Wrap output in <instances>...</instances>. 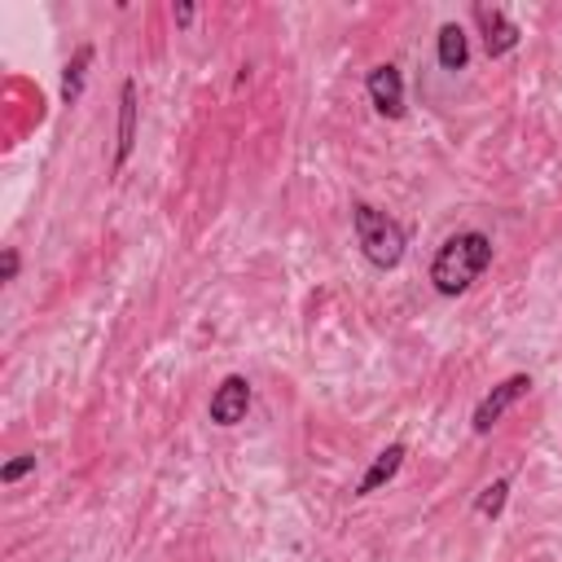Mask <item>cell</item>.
Listing matches in <instances>:
<instances>
[{
	"mask_svg": "<svg viewBox=\"0 0 562 562\" xmlns=\"http://www.w3.org/2000/svg\"><path fill=\"white\" fill-rule=\"evenodd\" d=\"M475 23H479V32H483V49H488V58H505V53H514L518 49V27L510 23V14L505 10H488V5H475Z\"/></svg>",
	"mask_w": 562,
	"mask_h": 562,
	"instance_id": "6",
	"label": "cell"
},
{
	"mask_svg": "<svg viewBox=\"0 0 562 562\" xmlns=\"http://www.w3.org/2000/svg\"><path fill=\"white\" fill-rule=\"evenodd\" d=\"M88 67H93V45H80V49H75V58L67 62V75H62V101H67V106H75V101H80Z\"/></svg>",
	"mask_w": 562,
	"mask_h": 562,
	"instance_id": "10",
	"label": "cell"
},
{
	"mask_svg": "<svg viewBox=\"0 0 562 562\" xmlns=\"http://www.w3.org/2000/svg\"><path fill=\"white\" fill-rule=\"evenodd\" d=\"M136 150V80H123L119 88V145H115V171Z\"/></svg>",
	"mask_w": 562,
	"mask_h": 562,
	"instance_id": "8",
	"label": "cell"
},
{
	"mask_svg": "<svg viewBox=\"0 0 562 562\" xmlns=\"http://www.w3.org/2000/svg\"><path fill=\"white\" fill-rule=\"evenodd\" d=\"M492 264V238L479 234V229H462L453 238H444V247L435 251L431 260V286L444 295V299H457L466 295Z\"/></svg>",
	"mask_w": 562,
	"mask_h": 562,
	"instance_id": "1",
	"label": "cell"
},
{
	"mask_svg": "<svg viewBox=\"0 0 562 562\" xmlns=\"http://www.w3.org/2000/svg\"><path fill=\"white\" fill-rule=\"evenodd\" d=\"M247 409H251V383L242 379V373H229V379L216 387L207 414H212L216 427H238V422H247Z\"/></svg>",
	"mask_w": 562,
	"mask_h": 562,
	"instance_id": "5",
	"label": "cell"
},
{
	"mask_svg": "<svg viewBox=\"0 0 562 562\" xmlns=\"http://www.w3.org/2000/svg\"><path fill=\"white\" fill-rule=\"evenodd\" d=\"M19 277V251L5 247V268H0V282H14Z\"/></svg>",
	"mask_w": 562,
	"mask_h": 562,
	"instance_id": "13",
	"label": "cell"
},
{
	"mask_svg": "<svg viewBox=\"0 0 562 562\" xmlns=\"http://www.w3.org/2000/svg\"><path fill=\"white\" fill-rule=\"evenodd\" d=\"M36 470V457H19V462H10L5 470H0V483H19L23 475H32Z\"/></svg>",
	"mask_w": 562,
	"mask_h": 562,
	"instance_id": "12",
	"label": "cell"
},
{
	"mask_svg": "<svg viewBox=\"0 0 562 562\" xmlns=\"http://www.w3.org/2000/svg\"><path fill=\"white\" fill-rule=\"evenodd\" d=\"M351 229H356V247H360V255L373 264V268H396L400 260H405V229L387 216V212H379L373 203H356L351 207Z\"/></svg>",
	"mask_w": 562,
	"mask_h": 562,
	"instance_id": "2",
	"label": "cell"
},
{
	"mask_svg": "<svg viewBox=\"0 0 562 562\" xmlns=\"http://www.w3.org/2000/svg\"><path fill=\"white\" fill-rule=\"evenodd\" d=\"M364 88H369L373 110H379L383 119H405V75H400V67L379 62L364 75Z\"/></svg>",
	"mask_w": 562,
	"mask_h": 562,
	"instance_id": "4",
	"label": "cell"
},
{
	"mask_svg": "<svg viewBox=\"0 0 562 562\" xmlns=\"http://www.w3.org/2000/svg\"><path fill=\"white\" fill-rule=\"evenodd\" d=\"M435 49H440V67H444V71H466V62H470V45H466L462 23H444V27H440V36H435Z\"/></svg>",
	"mask_w": 562,
	"mask_h": 562,
	"instance_id": "9",
	"label": "cell"
},
{
	"mask_svg": "<svg viewBox=\"0 0 562 562\" xmlns=\"http://www.w3.org/2000/svg\"><path fill=\"white\" fill-rule=\"evenodd\" d=\"M405 457H409V449L405 444H387L379 457L369 462V470L360 475V483H356V497H373L379 488H387L396 475H400V466H405Z\"/></svg>",
	"mask_w": 562,
	"mask_h": 562,
	"instance_id": "7",
	"label": "cell"
},
{
	"mask_svg": "<svg viewBox=\"0 0 562 562\" xmlns=\"http://www.w3.org/2000/svg\"><path fill=\"white\" fill-rule=\"evenodd\" d=\"M531 392V373H510L505 383H497L479 405H475V418H470V427H475V435H488L523 396Z\"/></svg>",
	"mask_w": 562,
	"mask_h": 562,
	"instance_id": "3",
	"label": "cell"
},
{
	"mask_svg": "<svg viewBox=\"0 0 562 562\" xmlns=\"http://www.w3.org/2000/svg\"><path fill=\"white\" fill-rule=\"evenodd\" d=\"M176 23L190 27V23H194V5H176Z\"/></svg>",
	"mask_w": 562,
	"mask_h": 562,
	"instance_id": "14",
	"label": "cell"
},
{
	"mask_svg": "<svg viewBox=\"0 0 562 562\" xmlns=\"http://www.w3.org/2000/svg\"><path fill=\"white\" fill-rule=\"evenodd\" d=\"M505 497H510V479H492L483 492H479V501H475V510L483 514V518H497L501 510H505Z\"/></svg>",
	"mask_w": 562,
	"mask_h": 562,
	"instance_id": "11",
	"label": "cell"
}]
</instances>
